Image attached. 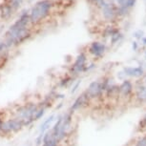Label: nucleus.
<instances>
[{
	"instance_id": "1",
	"label": "nucleus",
	"mask_w": 146,
	"mask_h": 146,
	"mask_svg": "<svg viewBox=\"0 0 146 146\" xmlns=\"http://www.w3.org/2000/svg\"><path fill=\"white\" fill-rule=\"evenodd\" d=\"M38 109V104L35 102H27L24 105L18 106L16 110L15 111L13 117H17L19 119L24 121V126L28 127V126L32 125L33 123H35L34 121V115L35 112Z\"/></svg>"
},
{
	"instance_id": "2",
	"label": "nucleus",
	"mask_w": 146,
	"mask_h": 146,
	"mask_svg": "<svg viewBox=\"0 0 146 146\" xmlns=\"http://www.w3.org/2000/svg\"><path fill=\"white\" fill-rule=\"evenodd\" d=\"M51 8V3L49 1H41L37 3L33 9L30 16V20L32 22H37L43 19L49 13Z\"/></svg>"
},
{
	"instance_id": "3",
	"label": "nucleus",
	"mask_w": 146,
	"mask_h": 146,
	"mask_svg": "<svg viewBox=\"0 0 146 146\" xmlns=\"http://www.w3.org/2000/svg\"><path fill=\"white\" fill-rule=\"evenodd\" d=\"M86 62H87V57L85 56V54L81 53L79 54L74 62V64L72 65L70 69V75L72 78H76L79 74L83 73L84 69L86 67Z\"/></svg>"
},
{
	"instance_id": "4",
	"label": "nucleus",
	"mask_w": 146,
	"mask_h": 146,
	"mask_svg": "<svg viewBox=\"0 0 146 146\" xmlns=\"http://www.w3.org/2000/svg\"><path fill=\"white\" fill-rule=\"evenodd\" d=\"M89 96L91 100H100L102 96H104V92L102 91V87H101V82L100 80L92 81L88 85L87 89L84 91Z\"/></svg>"
},
{
	"instance_id": "5",
	"label": "nucleus",
	"mask_w": 146,
	"mask_h": 146,
	"mask_svg": "<svg viewBox=\"0 0 146 146\" xmlns=\"http://www.w3.org/2000/svg\"><path fill=\"white\" fill-rule=\"evenodd\" d=\"M91 100L89 98V96H87V94L85 92H82L78 98H76L75 101L72 103V105L69 109V112L72 113L74 115V113L79 111V110L85 109L89 106V104L91 103Z\"/></svg>"
},
{
	"instance_id": "6",
	"label": "nucleus",
	"mask_w": 146,
	"mask_h": 146,
	"mask_svg": "<svg viewBox=\"0 0 146 146\" xmlns=\"http://www.w3.org/2000/svg\"><path fill=\"white\" fill-rule=\"evenodd\" d=\"M118 89H119V96L126 100L134 94V83L130 79H124L118 85Z\"/></svg>"
},
{
	"instance_id": "7",
	"label": "nucleus",
	"mask_w": 146,
	"mask_h": 146,
	"mask_svg": "<svg viewBox=\"0 0 146 146\" xmlns=\"http://www.w3.org/2000/svg\"><path fill=\"white\" fill-rule=\"evenodd\" d=\"M134 96L139 103L146 104V85L144 82H139L134 85Z\"/></svg>"
},
{
	"instance_id": "8",
	"label": "nucleus",
	"mask_w": 146,
	"mask_h": 146,
	"mask_svg": "<svg viewBox=\"0 0 146 146\" xmlns=\"http://www.w3.org/2000/svg\"><path fill=\"white\" fill-rule=\"evenodd\" d=\"M5 121H6L7 125L9 126L10 130L12 131L13 134L19 133V132L25 128V126H24V121L19 119L17 117H12L8 118V119H6Z\"/></svg>"
},
{
	"instance_id": "9",
	"label": "nucleus",
	"mask_w": 146,
	"mask_h": 146,
	"mask_svg": "<svg viewBox=\"0 0 146 146\" xmlns=\"http://www.w3.org/2000/svg\"><path fill=\"white\" fill-rule=\"evenodd\" d=\"M105 51H106V46L103 43L98 42V41L93 42L89 47V53L91 54H93L96 58H100V57L102 56L104 53H105Z\"/></svg>"
},
{
	"instance_id": "10",
	"label": "nucleus",
	"mask_w": 146,
	"mask_h": 146,
	"mask_svg": "<svg viewBox=\"0 0 146 146\" xmlns=\"http://www.w3.org/2000/svg\"><path fill=\"white\" fill-rule=\"evenodd\" d=\"M122 72L124 73L125 76L134 78H140L144 76V70L142 67H124Z\"/></svg>"
},
{
	"instance_id": "11",
	"label": "nucleus",
	"mask_w": 146,
	"mask_h": 146,
	"mask_svg": "<svg viewBox=\"0 0 146 146\" xmlns=\"http://www.w3.org/2000/svg\"><path fill=\"white\" fill-rule=\"evenodd\" d=\"M54 120H56V115H54V114L51 115H49V117H47L42 123H41L40 129H39V134L44 135V133L48 131L49 128L51 127V125L54 122Z\"/></svg>"
},
{
	"instance_id": "12",
	"label": "nucleus",
	"mask_w": 146,
	"mask_h": 146,
	"mask_svg": "<svg viewBox=\"0 0 146 146\" xmlns=\"http://www.w3.org/2000/svg\"><path fill=\"white\" fill-rule=\"evenodd\" d=\"M104 96L108 98H119V89H118V85L114 84L111 87H109L108 89L105 91Z\"/></svg>"
},
{
	"instance_id": "13",
	"label": "nucleus",
	"mask_w": 146,
	"mask_h": 146,
	"mask_svg": "<svg viewBox=\"0 0 146 146\" xmlns=\"http://www.w3.org/2000/svg\"><path fill=\"white\" fill-rule=\"evenodd\" d=\"M74 80H75V78H72L71 76H66L58 81L57 87L60 88V89H66V88H69L73 85Z\"/></svg>"
},
{
	"instance_id": "14",
	"label": "nucleus",
	"mask_w": 146,
	"mask_h": 146,
	"mask_svg": "<svg viewBox=\"0 0 146 146\" xmlns=\"http://www.w3.org/2000/svg\"><path fill=\"white\" fill-rule=\"evenodd\" d=\"M61 125H62V115H58L57 117H56V120H54V124L53 125L52 127L51 131H52V134H53L54 137H57V135L59 133V130L61 128Z\"/></svg>"
},
{
	"instance_id": "15",
	"label": "nucleus",
	"mask_w": 146,
	"mask_h": 146,
	"mask_svg": "<svg viewBox=\"0 0 146 146\" xmlns=\"http://www.w3.org/2000/svg\"><path fill=\"white\" fill-rule=\"evenodd\" d=\"M133 146H146V132L136 137Z\"/></svg>"
},
{
	"instance_id": "16",
	"label": "nucleus",
	"mask_w": 146,
	"mask_h": 146,
	"mask_svg": "<svg viewBox=\"0 0 146 146\" xmlns=\"http://www.w3.org/2000/svg\"><path fill=\"white\" fill-rule=\"evenodd\" d=\"M45 114H46V109L43 108V107H39V106H38L37 111L35 112V114L34 115V121L35 122V121L41 119V118H42L44 115H45Z\"/></svg>"
},
{
	"instance_id": "17",
	"label": "nucleus",
	"mask_w": 146,
	"mask_h": 146,
	"mask_svg": "<svg viewBox=\"0 0 146 146\" xmlns=\"http://www.w3.org/2000/svg\"><path fill=\"white\" fill-rule=\"evenodd\" d=\"M137 130H139L140 133H145L146 132V111H145L144 115H143L141 119L139 120V124H137Z\"/></svg>"
},
{
	"instance_id": "18",
	"label": "nucleus",
	"mask_w": 146,
	"mask_h": 146,
	"mask_svg": "<svg viewBox=\"0 0 146 146\" xmlns=\"http://www.w3.org/2000/svg\"><path fill=\"white\" fill-rule=\"evenodd\" d=\"M121 38H122V35H121L117 30H115V32L111 35V42L112 44H115L117 42H118Z\"/></svg>"
},
{
	"instance_id": "19",
	"label": "nucleus",
	"mask_w": 146,
	"mask_h": 146,
	"mask_svg": "<svg viewBox=\"0 0 146 146\" xmlns=\"http://www.w3.org/2000/svg\"><path fill=\"white\" fill-rule=\"evenodd\" d=\"M103 13H104V16L107 18V19H111L113 18V16H114L115 13L113 12V10L111 9V7L107 6V5H105V7H104V11H103Z\"/></svg>"
},
{
	"instance_id": "20",
	"label": "nucleus",
	"mask_w": 146,
	"mask_h": 146,
	"mask_svg": "<svg viewBox=\"0 0 146 146\" xmlns=\"http://www.w3.org/2000/svg\"><path fill=\"white\" fill-rule=\"evenodd\" d=\"M81 82H82V81H81V79H78V80H76V81H74L73 85H72L71 91H70L71 95H74V94H76V91L78 90V88L80 87Z\"/></svg>"
},
{
	"instance_id": "21",
	"label": "nucleus",
	"mask_w": 146,
	"mask_h": 146,
	"mask_svg": "<svg viewBox=\"0 0 146 146\" xmlns=\"http://www.w3.org/2000/svg\"><path fill=\"white\" fill-rule=\"evenodd\" d=\"M54 100H64L65 98V95L63 93H59V92H56L54 95Z\"/></svg>"
},
{
	"instance_id": "22",
	"label": "nucleus",
	"mask_w": 146,
	"mask_h": 146,
	"mask_svg": "<svg viewBox=\"0 0 146 146\" xmlns=\"http://www.w3.org/2000/svg\"><path fill=\"white\" fill-rule=\"evenodd\" d=\"M42 139H43V135L39 134L35 139V146H41L42 145Z\"/></svg>"
},
{
	"instance_id": "23",
	"label": "nucleus",
	"mask_w": 146,
	"mask_h": 146,
	"mask_svg": "<svg viewBox=\"0 0 146 146\" xmlns=\"http://www.w3.org/2000/svg\"><path fill=\"white\" fill-rule=\"evenodd\" d=\"M143 31H141V30H139V31H137V32H135L134 33V36L137 38V39H141V38L143 37Z\"/></svg>"
},
{
	"instance_id": "24",
	"label": "nucleus",
	"mask_w": 146,
	"mask_h": 146,
	"mask_svg": "<svg viewBox=\"0 0 146 146\" xmlns=\"http://www.w3.org/2000/svg\"><path fill=\"white\" fill-rule=\"evenodd\" d=\"M135 3H136V0H125L123 5H124L125 7H133Z\"/></svg>"
},
{
	"instance_id": "25",
	"label": "nucleus",
	"mask_w": 146,
	"mask_h": 146,
	"mask_svg": "<svg viewBox=\"0 0 146 146\" xmlns=\"http://www.w3.org/2000/svg\"><path fill=\"white\" fill-rule=\"evenodd\" d=\"M94 68H96V64H94V63H92V64H90V65H86V67L84 69V72H90V71H92Z\"/></svg>"
},
{
	"instance_id": "26",
	"label": "nucleus",
	"mask_w": 146,
	"mask_h": 146,
	"mask_svg": "<svg viewBox=\"0 0 146 146\" xmlns=\"http://www.w3.org/2000/svg\"><path fill=\"white\" fill-rule=\"evenodd\" d=\"M117 78H118V79H120V80H124V79H126L125 78V75H124V73H123L122 71L121 72H119V73H117Z\"/></svg>"
},
{
	"instance_id": "27",
	"label": "nucleus",
	"mask_w": 146,
	"mask_h": 146,
	"mask_svg": "<svg viewBox=\"0 0 146 146\" xmlns=\"http://www.w3.org/2000/svg\"><path fill=\"white\" fill-rule=\"evenodd\" d=\"M132 48H133L134 51H137V48H139V45H137V41H134L133 44H132Z\"/></svg>"
},
{
	"instance_id": "28",
	"label": "nucleus",
	"mask_w": 146,
	"mask_h": 146,
	"mask_svg": "<svg viewBox=\"0 0 146 146\" xmlns=\"http://www.w3.org/2000/svg\"><path fill=\"white\" fill-rule=\"evenodd\" d=\"M3 121H4L3 118L0 117V137H1V129H2V125H3Z\"/></svg>"
},
{
	"instance_id": "29",
	"label": "nucleus",
	"mask_w": 146,
	"mask_h": 146,
	"mask_svg": "<svg viewBox=\"0 0 146 146\" xmlns=\"http://www.w3.org/2000/svg\"><path fill=\"white\" fill-rule=\"evenodd\" d=\"M141 41H142L143 45H146V37H142L141 38Z\"/></svg>"
},
{
	"instance_id": "30",
	"label": "nucleus",
	"mask_w": 146,
	"mask_h": 146,
	"mask_svg": "<svg viewBox=\"0 0 146 146\" xmlns=\"http://www.w3.org/2000/svg\"><path fill=\"white\" fill-rule=\"evenodd\" d=\"M62 106H63V103H62V102H60V103H59V105H58V106H56V110H59Z\"/></svg>"
},
{
	"instance_id": "31",
	"label": "nucleus",
	"mask_w": 146,
	"mask_h": 146,
	"mask_svg": "<svg viewBox=\"0 0 146 146\" xmlns=\"http://www.w3.org/2000/svg\"><path fill=\"white\" fill-rule=\"evenodd\" d=\"M144 76V81H143V82H144V84L146 85V74H144V76Z\"/></svg>"
},
{
	"instance_id": "32",
	"label": "nucleus",
	"mask_w": 146,
	"mask_h": 146,
	"mask_svg": "<svg viewBox=\"0 0 146 146\" xmlns=\"http://www.w3.org/2000/svg\"><path fill=\"white\" fill-rule=\"evenodd\" d=\"M144 57H145V58H146V51L144 52Z\"/></svg>"
},
{
	"instance_id": "33",
	"label": "nucleus",
	"mask_w": 146,
	"mask_h": 146,
	"mask_svg": "<svg viewBox=\"0 0 146 146\" xmlns=\"http://www.w3.org/2000/svg\"></svg>"
}]
</instances>
